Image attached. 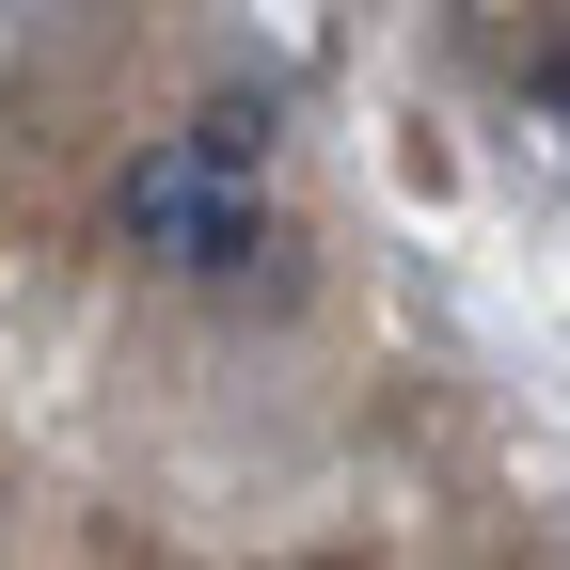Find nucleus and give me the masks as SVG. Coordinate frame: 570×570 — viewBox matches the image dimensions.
<instances>
[{"label":"nucleus","mask_w":570,"mask_h":570,"mask_svg":"<svg viewBox=\"0 0 570 570\" xmlns=\"http://www.w3.org/2000/svg\"><path fill=\"white\" fill-rule=\"evenodd\" d=\"M111 254L142 269H254L269 254V111H206L111 175Z\"/></svg>","instance_id":"nucleus-1"},{"label":"nucleus","mask_w":570,"mask_h":570,"mask_svg":"<svg viewBox=\"0 0 570 570\" xmlns=\"http://www.w3.org/2000/svg\"><path fill=\"white\" fill-rule=\"evenodd\" d=\"M523 96H539V111L570 127V32H539V63H523Z\"/></svg>","instance_id":"nucleus-2"}]
</instances>
